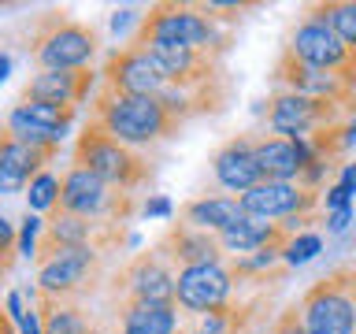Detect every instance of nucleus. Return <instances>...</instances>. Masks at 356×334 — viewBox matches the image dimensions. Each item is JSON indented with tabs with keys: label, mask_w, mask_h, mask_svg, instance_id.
Listing matches in <instances>:
<instances>
[{
	"label": "nucleus",
	"mask_w": 356,
	"mask_h": 334,
	"mask_svg": "<svg viewBox=\"0 0 356 334\" xmlns=\"http://www.w3.org/2000/svg\"><path fill=\"white\" fill-rule=\"evenodd\" d=\"M341 182H349V186H356V160L341 167Z\"/></svg>",
	"instance_id": "34"
},
{
	"label": "nucleus",
	"mask_w": 356,
	"mask_h": 334,
	"mask_svg": "<svg viewBox=\"0 0 356 334\" xmlns=\"http://www.w3.org/2000/svg\"><path fill=\"white\" fill-rule=\"evenodd\" d=\"M74 167L104 178L115 189H127V193H138V189H145L152 182V164L141 156V149L122 145L93 119L86 122L78 141H74Z\"/></svg>",
	"instance_id": "3"
},
{
	"label": "nucleus",
	"mask_w": 356,
	"mask_h": 334,
	"mask_svg": "<svg viewBox=\"0 0 356 334\" xmlns=\"http://www.w3.org/2000/svg\"><path fill=\"white\" fill-rule=\"evenodd\" d=\"M33 308L41 316V331L44 334H93V327L100 319H93L86 312V305L78 301H63V297H52V294H41L33 286Z\"/></svg>",
	"instance_id": "21"
},
{
	"label": "nucleus",
	"mask_w": 356,
	"mask_h": 334,
	"mask_svg": "<svg viewBox=\"0 0 356 334\" xmlns=\"http://www.w3.org/2000/svg\"><path fill=\"white\" fill-rule=\"evenodd\" d=\"M156 253L163 256L175 271H186V267H204V264H227V249H222L219 234L189 227V223H171L163 230V238L152 245Z\"/></svg>",
	"instance_id": "15"
},
{
	"label": "nucleus",
	"mask_w": 356,
	"mask_h": 334,
	"mask_svg": "<svg viewBox=\"0 0 356 334\" xmlns=\"http://www.w3.org/2000/svg\"><path fill=\"white\" fill-rule=\"evenodd\" d=\"M175 283H178V271L156 249H149L130 256L119 267L115 278L108 283V297H111V308L134 305V301H175Z\"/></svg>",
	"instance_id": "9"
},
{
	"label": "nucleus",
	"mask_w": 356,
	"mask_h": 334,
	"mask_svg": "<svg viewBox=\"0 0 356 334\" xmlns=\"http://www.w3.org/2000/svg\"><path fill=\"white\" fill-rule=\"evenodd\" d=\"M178 308L175 301H134V305L111 308L119 319L122 334H186L178 327Z\"/></svg>",
	"instance_id": "20"
},
{
	"label": "nucleus",
	"mask_w": 356,
	"mask_h": 334,
	"mask_svg": "<svg viewBox=\"0 0 356 334\" xmlns=\"http://www.w3.org/2000/svg\"><path fill=\"white\" fill-rule=\"evenodd\" d=\"M341 119H356V111L334 104V100L293 93V89H275L271 100H267V130L289 141H308L312 134L327 130Z\"/></svg>",
	"instance_id": "8"
},
{
	"label": "nucleus",
	"mask_w": 356,
	"mask_h": 334,
	"mask_svg": "<svg viewBox=\"0 0 356 334\" xmlns=\"http://www.w3.org/2000/svg\"><path fill=\"white\" fill-rule=\"evenodd\" d=\"M323 189H308L300 182H260L256 189L241 197L245 216L252 219H271L282 223L289 216H308V212H323Z\"/></svg>",
	"instance_id": "14"
},
{
	"label": "nucleus",
	"mask_w": 356,
	"mask_h": 334,
	"mask_svg": "<svg viewBox=\"0 0 356 334\" xmlns=\"http://www.w3.org/2000/svg\"><path fill=\"white\" fill-rule=\"evenodd\" d=\"M130 22H141V15H138V11H130V8H122V11H115V15H111V30H127L130 26Z\"/></svg>",
	"instance_id": "32"
},
{
	"label": "nucleus",
	"mask_w": 356,
	"mask_h": 334,
	"mask_svg": "<svg viewBox=\"0 0 356 334\" xmlns=\"http://www.w3.org/2000/svg\"><path fill=\"white\" fill-rule=\"evenodd\" d=\"M60 212H71V216H86V219H108V223H130L134 212H138V193H127V189L108 186L104 178L82 171V167H67L60 175V200H56Z\"/></svg>",
	"instance_id": "7"
},
{
	"label": "nucleus",
	"mask_w": 356,
	"mask_h": 334,
	"mask_svg": "<svg viewBox=\"0 0 356 334\" xmlns=\"http://www.w3.org/2000/svg\"><path fill=\"white\" fill-rule=\"evenodd\" d=\"M167 86H171L167 71L130 41L122 49L108 52L104 67H100V89H115V93H127V97H160Z\"/></svg>",
	"instance_id": "10"
},
{
	"label": "nucleus",
	"mask_w": 356,
	"mask_h": 334,
	"mask_svg": "<svg viewBox=\"0 0 356 334\" xmlns=\"http://www.w3.org/2000/svg\"><path fill=\"white\" fill-rule=\"evenodd\" d=\"M353 145H356V119H341V122H334V127H327V130H319V134L308 138L312 156L323 160L327 167H338L334 160H341Z\"/></svg>",
	"instance_id": "23"
},
{
	"label": "nucleus",
	"mask_w": 356,
	"mask_h": 334,
	"mask_svg": "<svg viewBox=\"0 0 356 334\" xmlns=\"http://www.w3.org/2000/svg\"><path fill=\"white\" fill-rule=\"evenodd\" d=\"M353 193H356V186H349V182L330 186L327 189V216L330 212H341V208H353Z\"/></svg>",
	"instance_id": "28"
},
{
	"label": "nucleus",
	"mask_w": 356,
	"mask_h": 334,
	"mask_svg": "<svg viewBox=\"0 0 356 334\" xmlns=\"http://www.w3.org/2000/svg\"><path fill=\"white\" fill-rule=\"evenodd\" d=\"M26 200H30V212H52L56 200H60V178H56L52 171H41L30 182Z\"/></svg>",
	"instance_id": "25"
},
{
	"label": "nucleus",
	"mask_w": 356,
	"mask_h": 334,
	"mask_svg": "<svg viewBox=\"0 0 356 334\" xmlns=\"http://www.w3.org/2000/svg\"><path fill=\"white\" fill-rule=\"evenodd\" d=\"M100 33L89 22L71 19V11H41L30 22V60L38 71H82L93 63Z\"/></svg>",
	"instance_id": "2"
},
{
	"label": "nucleus",
	"mask_w": 356,
	"mask_h": 334,
	"mask_svg": "<svg viewBox=\"0 0 356 334\" xmlns=\"http://www.w3.org/2000/svg\"><path fill=\"white\" fill-rule=\"evenodd\" d=\"M308 334H356V264H341L300 294Z\"/></svg>",
	"instance_id": "6"
},
{
	"label": "nucleus",
	"mask_w": 356,
	"mask_h": 334,
	"mask_svg": "<svg viewBox=\"0 0 356 334\" xmlns=\"http://www.w3.org/2000/svg\"><path fill=\"white\" fill-rule=\"evenodd\" d=\"M22 316H26V308H22V294H8V319L19 323Z\"/></svg>",
	"instance_id": "33"
},
{
	"label": "nucleus",
	"mask_w": 356,
	"mask_h": 334,
	"mask_svg": "<svg viewBox=\"0 0 356 334\" xmlns=\"http://www.w3.org/2000/svg\"><path fill=\"white\" fill-rule=\"evenodd\" d=\"M56 156H60V149H33V145H22L19 138H11L4 130L0 134V189L4 193L30 189V182L41 171H49Z\"/></svg>",
	"instance_id": "19"
},
{
	"label": "nucleus",
	"mask_w": 356,
	"mask_h": 334,
	"mask_svg": "<svg viewBox=\"0 0 356 334\" xmlns=\"http://www.w3.org/2000/svg\"><path fill=\"white\" fill-rule=\"evenodd\" d=\"M178 219L189 223V227H200V230H211V234H222L227 227L245 219V208H241V197H230V193H208V197H197V200H186Z\"/></svg>",
	"instance_id": "22"
},
{
	"label": "nucleus",
	"mask_w": 356,
	"mask_h": 334,
	"mask_svg": "<svg viewBox=\"0 0 356 334\" xmlns=\"http://www.w3.org/2000/svg\"><path fill=\"white\" fill-rule=\"evenodd\" d=\"M93 334H122V331H115L111 323H97V327H93Z\"/></svg>",
	"instance_id": "35"
},
{
	"label": "nucleus",
	"mask_w": 356,
	"mask_h": 334,
	"mask_svg": "<svg viewBox=\"0 0 356 334\" xmlns=\"http://www.w3.org/2000/svg\"><path fill=\"white\" fill-rule=\"evenodd\" d=\"M38 264V289L63 301L86 305L89 297L104 286L108 256L89 249V245H67V249H41L33 256Z\"/></svg>",
	"instance_id": "5"
},
{
	"label": "nucleus",
	"mask_w": 356,
	"mask_h": 334,
	"mask_svg": "<svg viewBox=\"0 0 356 334\" xmlns=\"http://www.w3.org/2000/svg\"><path fill=\"white\" fill-rule=\"evenodd\" d=\"M211 171H216V182L227 189L230 197H245L249 189H256L264 182V171L256 164V145L252 134H238L230 138L222 149L211 156Z\"/></svg>",
	"instance_id": "16"
},
{
	"label": "nucleus",
	"mask_w": 356,
	"mask_h": 334,
	"mask_svg": "<svg viewBox=\"0 0 356 334\" xmlns=\"http://www.w3.org/2000/svg\"><path fill=\"white\" fill-rule=\"evenodd\" d=\"M89 119L100 122L111 138H119L130 149H149V145L167 141L182 130V122L160 104V97H127L100 86L93 93V104H89Z\"/></svg>",
	"instance_id": "1"
},
{
	"label": "nucleus",
	"mask_w": 356,
	"mask_h": 334,
	"mask_svg": "<svg viewBox=\"0 0 356 334\" xmlns=\"http://www.w3.org/2000/svg\"><path fill=\"white\" fill-rule=\"evenodd\" d=\"M141 212H145V216H171V200H167V197H149Z\"/></svg>",
	"instance_id": "30"
},
{
	"label": "nucleus",
	"mask_w": 356,
	"mask_h": 334,
	"mask_svg": "<svg viewBox=\"0 0 356 334\" xmlns=\"http://www.w3.org/2000/svg\"><path fill=\"white\" fill-rule=\"evenodd\" d=\"M189 334H208V331H200V327H197V331H189Z\"/></svg>",
	"instance_id": "36"
},
{
	"label": "nucleus",
	"mask_w": 356,
	"mask_h": 334,
	"mask_svg": "<svg viewBox=\"0 0 356 334\" xmlns=\"http://www.w3.org/2000/svg\"><path fill=\"white\" fill-rule=\"evenodd\" d=\"M286 49L293 52L297 60L319 67V71L341 74L349 86H356V52L327 26V22L305 15V19L297 22V30L289 33V45H286Z\"/></svg>",
	"instance_id": "11"
},
{
	"label": "nucleus",
	"mask_w": 356,
	"mask_h": 334,
	"mask_svg": "<svg viewBox=\"0 0 356 334\" xmlns=\"http://www.w3.org/2000/svg\"><path fill=\"white\" fill-rule=\"evenodd\" d=\"M130 45H182V49L227 52L230 33H222L219 22L200 11V4H152L130 33Z\"/></svg>",
	"instance_id": "4"
},
{
	"label": "nucleus",
	"mask_w": 356,
	"mask_h": 334,
	"mask_svg": "<svg viewBox=\"0 0 356 334\" xmlns=\"http://www.w3.org/2000/svg\"><path fill=\"white\" fill-rule=\"evenodd\" d=\"M271 334H308L305 319H300V301L297 305H286L282 312H278V319L271 323Z\"/></svg>",
	"instance_id": "27"
},
{
	"label": "nucleus",
	"mask_w": 356,
	"mask_h": 334,
	"mask_svg": "<svg viewBox=\"0 0 356 334\" xmlns=\"http://www.w3.org/2000/svg\"><path fill=\"white\" fill-rule=\"evenodd\" d=\"M93 86H100V71L82 67V71H38L26 82L19 100H44V104H74L82 108Z\"/></svg>",
	"instance_id": "17"
},
{
	"label": "nucleus",
	"mask_w": 356,
	"mask_h": 334,
	"mask_svg": "<svg viewBox=\"0 0 356 334\" xmlns=\"http://www.w3.org/2000/svg\"><path fill=\"white\" fill-rule=\"evenodd\" d=\"M256 164L264 171V182H300L305 167L312 164L308 141H289L278 134H252Z\"/></svg>",
	"instance_id": "18"
},
{
	"label": "nucleus",
	"mask_w": 356,
	"mask_h": 334,
	"mask_svg": "<svg viewBox=\"0 0 356 334\" xmlns=\"http://www.w3.org/2000/svg\"><path fill=\"white\" fill-rule=\"evenodd\" d=\"M234 271L227 264H204V267H186L178 271L175 283V305L193 316H208L234 301Z\"/></svg>",
	"instance_id": "13"
},
{
	"label": "nucleus",
	"mask_w": 356,
	"mask_h": 334,
	"mask_svg": "<svg viewBox=\"0 0 356 334\" xmlns=\"http://www.w3.org/2000/svg\"><path fill=\"white\" fill-rule=\"evenodd\" d=\"M305 15L327 22V26L356 52V0H323V4H308Z\"/></svg>",
	"instance_id": "24"
},
{
	"label": "nucleus",
	"mask_w": 356,
	"mask_h": 334,
	"mask_svg": "<svg viewBox=\"0 0 356 334\" xmlns=\"http://www.w3.org/2000/svg\"><path fill=\"white\" fill-rule=\"evenodd\" d=\"M19 334H44V331H41V316H38V308H33V312L26 308V316L19 319Z\"/></svg>",
	"instance_id": "31"
},
{
	"label": "nucleus",
	"mask_w": 356,
	"mask_h": 334,
	"mask_svg": "<svg viewBox=\"0 0 356 334\" xmlns=\"http://www.w3.org/2000/svg\"><path fill=\"white\" fill-rule=\"evenodd\" d=\"M349 223H353V208L330 212V216H327V230H330V234H341L345 227H349Z\"/></svg>",
	"instance_id": "29"
},
{
	"label": "nucleus",
	"mask_w": 356,
	"mask_h": 334,
	"mask_svg": "<svg viewBox=\"0 0 356 334\" xmlns=\"http://www.w3.org/2000/svg\"><path fill=\"white\" fill-rule=\"evenodd\" d=\"M319 249H323V241H319V234H316V230H312V234H297V238L289 241V249H286V264H289V267L308 264Z\"/></svg>",
	"instance_id": "26"
},
{
	"label": "nucleus",
	"mask_w": 356,
	"mask_h": 334,
	"mask_svg": "<svg viewBox=\"0 0 356 334\" xmlns=\"http://www.w3.org/2000/svg\"><path fill=\"white\" fill-rule=\"evenodd\" d=\"M271 82L278 89H293V93H305V97H316V100H334V104H345L349 111H356V86H349L341 74L319 71V67L297 60L289 49L278 56Z\"/></svg>",
	"instance_id": "12"
}]
</instances>
